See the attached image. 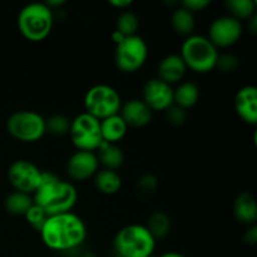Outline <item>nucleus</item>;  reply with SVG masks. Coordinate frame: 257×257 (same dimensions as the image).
<instances>
[{"instance_id": "nucleus-1", "label": "nucleus", "mask_w": 257, "mask_h": 257, "mask_svg": "<svg viewBox=\"0 0 257 257\" xmlns=\"http://www.w3.org/2000/svg\"><path fill=\"white\" fill-rule=\"evenodd\" d=\"M40 238L48 248L54 251H72L87 238L84 221L73 212L49 216L39 231Z\"/></svg>"}, {"instance_id": "nucleus-2", "label": "nucleus", "mask_w": 257, "mask_h": 257, "mask_svg": "<svg viewBox=\"0 0 257 257\" xmlns=\"http://www.w3.org/2000/svg\"><path fill=\"white\" fill-rule=\"evenodd\" d=\"M33 201L49 217L72 212L77 205L78 192L70 182L62 181L54 173L42 171V178Z\"/></svg>"}, {"instance_id": "nucleus-3", "label": "nucleus", "mask_w": 257, "mask_h": 257, "mask_svg": "<svg viewBox=\"0 0 257 257\" xmlns=\"http://www.w3.org/2000/svg\"><path fill=\"white\" fill-rule=\"evenodd\" d=\"M53 10L45 3H30L22 8L17 24L23 38L33 43L43 42L49 37L53 28Z\"/></svg>"}, {"instance_id": "nucleus-4", "label": "nucleus", "mask_w": 257, "mask_h": 257, "mask_svg": "<svg viewBox=\"0 0 257 257\" xmlns=\"http://www.w3.org/2000/svg\"><path fill=\"white\" fill-rule=\"evenodd\" d=\"M218 55L217 48L203 35L192 34L186 38L181 45L180 57L186 68L200 74L215 69Z\"/></svg>"}, {"instance_id": "nucleus-5", "label": "nucleus", "mask_w": 257, "mask_h": 257, "mask_svg": "<svg viewBox=\"0 0 257 257\" xmlns=\"http://www.w3.org/2000/svg\"><path fill=\"white\" fill-rule=\"evenodd\" d=\"M119 257H151L156 248V240L145 225H127L120 228L113 241Z\"/></svg>"}, {"instance_id": "nucleus-6", "label": "nucleus", "mask_w": 257, "mask_h": 257, "mask_svg": "<svg viewBox=\"0 0 257 257\" xmlns=\"http://www.w3.org/2000/svg\"><path fill=\"white\" fill-rule=\"evenodd\" d=\"M122 100L117 89L108 84H95L84 95L85 113L102 120L118 114Z\"/></svg>"}, {"instance_id": "nucleus-7", "label": "nucleus", "mask_w": 257, "mask_h": 257, "mask_svg": "<svg viewBox=\"0 0 257 257\" xmlns=\"http://www.w3.org/2000/svg\"><path fill=\"white\" fill-rule=\"evenodd\" d=\"M7 131L19 142H38L45 135V118L34 110H18L8 118Z\"/></svg>"}, {"instance_id": "nucleus-8", "label": "nucleus", "mask_w": 257, "mask_h": 257, "mask_svg": "<svg viewBox=\"0 0 257 257\" xmlns=\"http://www.w3.org/2000/svg\"><path fill=\"white\" fill-rule=\"evenodd\" d=\"M69 137L78 151L94 152L103 142L100 120L88 113H80L70 120Z\"/></svg>"}, {"instance_id": "nucleus-9", "label": "nucleus", "mask_w": 257, "mask_h": 257, "mask_svg": "<svg viewBox=\"0 0 257 257\" xmlns=\"http://www.w3.org/2000/svg\"><path fill=\"white\" fill-rule=\"evenodd\" d=\"M148 58V45L140 35L124 38L115 45L114 62L118 69L123 73H136L145 65Z\"/></svg>"}, {"instance_id": "nucleus-10", "label": "nucleus", "mask_w": 257, "mask_h": 257, "mask_svg": "<svg viewBox=\"0 0 257 257\" xmlns=\"http://www.w3.org/2000/svg\"><path fill=\"white\" fill-rule=\"evenodd\" d=\"M42 178V171L33 162L18 160L10 165L8 170V180L15 191L23 193H34Z\"/></svg>"}, {"instance_id": "nucleus-11", "label": "nucleus", "mask_w": 257, "mask_h": 257, "mask_svg": "<svg viewBox=\"0 0 257 257\" xmlns=\"http://www.w3.org/2000/svg\"><path fill=\"white\" fill-rule=\"evenodd\" d=\"M242 23L230 15H222L213 20L208 28L207 39L216 48H228L240 40L242 35Z\"/></svg>"}, {"instance_id": "nucleus-12", "label": "nucleus", "mask_w": 257, "mask_h": 257, "mask_svg": "<svg viewBox=\"0 0 257 257\" xmlns=\"http://www.w3.org/2000/svg\"><path fill=\"white\" fill-rule=\"evenodd\" d=\"M142 100L152 112H165L173 104L172 85L161 79L151 78L142 88Z\"/></svg>"}, {"instance_id": "nucleus-13", "label": "nucleus", "mask_w": 257, "mask_h": 257, "mask_svg": "<svg viewBox=\"0 0 257 257\" xmlns=\"http://www.w3.org/2000/svg\"><path fill=\"white\" fill-rule=\"evenodd\" d=\"M99 168V162L94 152L77 151L70 156L67 162V173L69 178L77 182H83L93 178Z\"/></svg>"}, {"instance_id": "nucleus-14", "label": "nucleus", "mask_w": 257, "mask_h": 257, "mask_svg": "<svg viewBox=\"0 0 257 257\" xmlns=\"http://www.w3.org/2000/svg\"><path fill=\"white\" fill-rule=\"evenodd\" d=\"M235 110L241 120L250 125L257 124V89L253 85H245L236 93L233 100Z\"/></svg>"}, {"instance_id": "nucleus-15", "label": "nucleus", "mask_w": 257, "mask_h": 257, "mask_svg": "<svg viewBox=\"0 0 257 257\" xmlns=\"http://www.w3.org/2000/svg\"><path fill=\"white\" fill-rule=\"evenodd\" d=\"M119 115L127 127L143 128L151 123L153 112L142 99H130L127 103L122 104Z\"/></svg>"}, {"instance_id": "nucleus-16", "label": "nucleus", "mask_w": 257, "mask_h": 257, "mask_svg": "<svg viewBox=\"0 0 257 257\" xmlns=\"http://www.w3.org/2000/svg\"><path fill=\"white\" fill-rule=\"evenodd\" d=\"M187 68L180 54H168L161 59L157 67V78L167 84H178L185 78Z\"/></svg>"}, {"instance_id": "nucleus-17", "label": "nucleus", "mask_w": 257, "mask_h": 257, "mask_svg": "<svg viewBox=\"0 0 257 257\" xmlns=\"http://www.w3.org/2000/svg\"><path fill=\"white\" fill-rule=\"evenodd\" d=\"M233 215L238 222L252 226L257 220V206L255 197L250 192H241L233 201Z\"/></svg>"}, {"instance_id": "nucleus-18", "label": "nucleus", "mask_w": 257, "mask_h": 257, "mask_svg": "<svg viewBox=\"0 0 257 257\" xmlns=\"http://www.w3.org/2000/svg\"><path fill=\"white\" fill-rule=\"evenodd\" d=\"M95 156L99 165H102L105 170L117 171L124 163V153L120 150V147L113 143L104 142V141L95 151Z\"/></svg>"}, {"instance_id": "nucleus-19", "label": "nucleus", "mask_w": 257, "mask_h": 257, "mask_svg": "<svg viewBox=\"0 0 257 257\" xmlns=\"http://www.w3.org/2000/svg\"><path fill=\"white\" fill-rule=\"evenodd\" d=\"M127 131V124L122 119L119 113L100 120V132H102V138L104 142L117 145L125 137Z\"/></svg>"}, {"instance_id": "nucleus-20", "label": "nucleus", "mask_w": 257, "mask_h": 257, "mask_svg": "<svg viewBox=\"0 0 257 257\" xmlns=\"http://www.w3.org/2000/svg\"><path fill=\"white\" fill-rule=\"evenodd\" d=\"M200 99V88L193 82H181L178 83L177 88L173 89V104L190 109L195 107Z\"/></svg>"}, {"instance_id": "nucleus-21", "label": "nucleus", "mask_w": 257, "mask_h": 257, "mask_svg": "<svg viewBox=\"0 0 257 257\" xmlns=\"http://www.w3.org/2000/svg\"><path fill=\"white\" fill-rule=\"evenodd\" d=\"M94 186L102 195L112 196L115 195L122 188V178L117 171L103 170L98 171L94 177Z\"/></svg>"}, {"instance_id": "nucleus-22", "label": "nucleus", "mask_w": 257, "mask_h": 257, "mask_svg": "<svg viewBox=\"0 0 257 257\" xmlns=\"http://www.w3.org/2000/svg\"><path fill=\"white\" fill-rule=\"evenodd\" d=\"M171 27L178 35L186 38L191 37L196 28L195 14L182 7L176 8L171 14Z\"/></svg>"}, {"instance_id": "nucleus-23", "label": "nucleus", "mask_w": 257, "mask_h": 257, "mask_svg": "<svg viewBox=\"0 0 257 257\" xmlns=\"http://www.w3.org/2000/svg\"><path fill=\"white\" fill-rule=\"evenodd\" d=\"M33 205H34V201L32 196L19 192V191L9 193L4 201L5 211L13 216H25V213Z\"/></svg>"}, {"instance_id": "nucleus-24", "label": "nucleus", "mask_w": 257, "mask_h": 257, "mask_svg": "<svg viewBox=\"0 0 257 257\" xmlns=\"http://www.w3.org/2000/svg\"><path fill=\"white\" fill-rule=\"evenodd\" d=\"M146 227L153 236V238L157 241L167 237L168 233L171 232L172 223H171V218L167 213L163 212V211H155L148 217Z\"/></svg>"}, {"instance_id": "nucleus-25", "label": "nucleus", "mask_w": 257, "mask_h": 257, "mask_svg": "<svg viewBox=\"0 0 257 257\" xmlns=\"http://www.w3.org/2000/svg\"><path fill=\"white\" fill-rule=\"evenodd\" d=\"M230 17L236 20H248L256 14V2L255 0H227L225 3Z\"/></svg>"}, {"instance_id": "nucleus-26", "label": "nucleus", "mask_w": 257, "mask_h": 257, "mask_svg": "<svg viewBox=\"0 0 257 257\" xmlns=\"http://www.w3.org/2000/svg\"><path fill=\"white\" fill-rule=\"evenodd\" d=\"M140 28V19L131 10H123L119 13L115 20V30L122 33L125 38L137 35Z\"/></svg>"}, {"instance_id": "nucleus-27", "label": "nucleus", "mask_w": 257, "mask_h": 257, "mask_svg": "<svg viewBox=\"0 0 257 257\" xmlns=\"http://www.w3.org/2000/svg\"><path fill=\"white\" fill-rule=\"evenodd\" d=\"M70 119L63 114H53L48 119H45V133L63 137L69 135Z\"/></svg>"}, {"instance_id": "nucleus-28", "label": "nucleus", "mask_w": 257, "mask_h": 257, "mask_svg": "<svg viewBox=\"0 0 257 257\" xmlns=\"http://www.w3.org/2000/svg\"><path fill=\"white\" fill-rule=\"evenodd\" d=\"M158 188V180L155 175H143L142 177L138 180L137 187H136V195L137 198L142 202L150 200L153 195L156 193V190Z\"/></svg>"}, {"instance_id": "nucleus-29", "label": "nucleus", "mask_w": 257, "mask_h": 257, "mask_svg": "<svg viewBox=\"0 0 257 257\" xmlns=\"http://www.w3.org/2000/svg\"><path fill=\"white\" fill-rule=\"evenodd\" d=\"M24 217L25 220H27V222L30 225V227L34 228L35 231L39 232V231L42 230L43 226H44L48 216L45 215V212L39 207V206H37L34 203V205L29 208V211L25 213Z\"/></svg>"}, {"instance_id": "nucleus-30", "label": "nucleus", "mask_w": 257, "mask_h": 257, "mask_svg": "<svg viewBox=\"0 0 257 257\" xmlns=\"http://www.w3.org/2000/svg\"><path fill=\"white\" fill-rule=\"evenodd\" d=\"M166 119L173 127H181L187 120V110L178 105L172 104L168 109L165 110Z\"/></svg>"}, {"instance_id": "nucleus-31", "label": "nucleus", "mask_w": 257, "mask_h": 257, "mask_svg": "<svg viewBox=\"0 0 257 257\" xmlns=\"http://www.w3.org/2000/svg\"><path fill=\"white\" fill-rule=\"evenodd\" d=\"M216 68L220 69L223 73H232L237 70L238 68V58L236 55L231 54V53H226V54L218 55L217 63H216Z\"/></svg>"}, {"instance_id": "nucleus-32", "label": "nucleus", "mask_w": 257, "mask_h": 257, "mask_svg": "<svg viewBox=\"0 0 257 257\" xmlns=\"http://www.w3.org/2000/svg\"><path fill=\"white\" fill-rule=\"evenodd\" d=\"M210 0H183L181 3V7L185 8L186 10L191 12L192 14H196V13L203 12L206 8L210 7Z\"/></svg>"}, {"instance_id": "nucleus-33", "label": "nucleus", "mask_w": 257, "mask_h": 257, "mask_svg": "<svg viewBox=\"0 0 257 257\" xmlns=\"http://www.w3.org/2000/svg\"><path fill=\"white\" fill-rule=\"evenodd\" d=\"M243 241L247 243L248 246H255L257 242V226L252 225L248 227L246 233L243 235Z\"/></svg>"}, {"instance_id": "nucleus-34", "label": "nucleus", "mask_w": 257, "mask_h": 257, "mask_svg": "<svg viewBox=\"0 0 257 257\" xmlns=\"http://www.w3.org/2000/svg\"><path fill=\"white\" fill-rule=\"evenodd\" d=\"M108 4L110 5V7L115 8L117 10H120V12H123V10L128 9V8L131 7V5L133 4L132 0H110Z\"/></svg>"}, {"instance_id": "nucleus-35", "label": "nucleus", "mask_w": 257, "mask_h": 257, "mask_svg": "<svg viewBox=\"0 0 257 257\" xmlns=\"http://www.w3.org/2000/svg\"><path fill=\"white\" fill-rule=\"evenodd\" d=\"M124 38H125L124 35H123L122 33L118 32V30H113V33L110 34V39H112V42L114 43L115 45H118L120 42H123V40H124Z\"/></svg>"}, {"instance_id": "nucleus-36", "label": "nucleus", "mask_w": 257, "mask_h": 257, "mask_svg": "<svg viewBox=\"0 0 257 257\" xmlns=\"http://www.w3.org/2000/svg\"><path fill=\"white\" fill-rule=\"evenodd\" d=\"M247 22H248V29L251 30L252 34H255L257 30V15L255 14L253 17H251Z\"/></svg>"}, {"instance_id": "nucleus-37", "label": "nucleus", "mask_w": 257, "mask_h": 257, "mask_svg": "<svg viewBox=\"0 0 257 257\" xmlns=\"http://www.w3.org/2000/svg\"><path fill=\"white\" fill-rule=\"evenodd\" d=\"M160 257H186V256L180 252H176V251H168V252L163 253V255H161Z\"/></svg>"}]
</instances>
